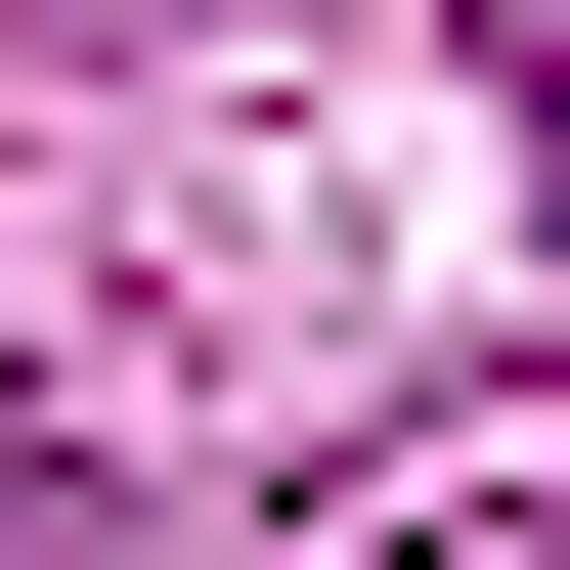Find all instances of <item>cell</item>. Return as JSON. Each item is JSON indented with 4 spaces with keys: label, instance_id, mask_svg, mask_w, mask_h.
<instances>
[{
    "label": "cell",
    "instance_id": "1",
    "mask_svg": "<svg viewBox=\"0 0 570 570\" xmlns=\"http://www.w3.org/2000/svg\"><path fill=\"white\" fill-rule=\"evenodd\" d=\"M0 570H132V483H88V439H0Z\"/></svg>",
    "mask_w": 570,
    "mask_h": 570
},
{
    "label": "cell",
    "instance_id": "2",
    "mask_svg": "<svg viewBox=\"0 0 570 570\" xmlns=\"http://www.w3.org/2000/svg\"><path fill=\"white\" fill-rule=\"evenodd\" d=\"M527 45H570V0H527Z\"/></svg>",
    "mask_w": 570,
    "mask_h": 570
}]
</instances>
